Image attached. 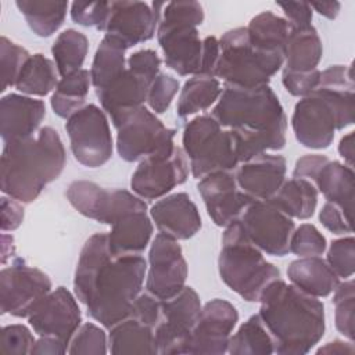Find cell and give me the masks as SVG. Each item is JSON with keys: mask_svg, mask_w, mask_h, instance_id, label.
Here are the masks:
<instances>
[{"mask_svg": "<svg viewBox=\"0 0 355 355\" xmlns=\"http://www.w3.org/2000/svg\"><path fill=\"white\" fill-rule=\"evenodd\" d=\"M211 116L230 132L240 164L268 150H282L286 144L287 118L269 85H225Z\"/></svg>", "mask_w": 355, "mask_h": 355, "instance_id": "obj_1", "label": "cell"}, {"mask_svg": "<svg viewBox=\"0 0 355 355\" xmlns=\"http://www.w3.org/2000/svg\"><path fill=\"white\" fill-rule=\"evenodd\" d=\"M258 315L275 341V352L280 355H302L309 352L323 337V302L277 279L272 282L261 298Z\"/></svg>", "mask_w": 355, "mask_h": 355, "instance_id": "obj_2", "label": "cell"}, {"mask_svg": "<svg viewBox=\"0 0 355 355\" xmlns=\"http://www.w3.org/2000/svg\"><path fill=\"white\" fill-rule=\"evenodd\" d=\"M65 148L58 132L40 128L33 136L3 144L0 189L22 204L35 201L65 166Z\"/></svg>", "mask_w": 355, "mask_h": 355, "instance_id": "obj_3", "label": "cell"}, {"mask_svg": "<svg viewBox=\"0 0 355 355\" xmlns=\"http://www.w3.org/2000/svg\"><path fill=\"white\" fill-rule=\"evenodd\" d=\"M355 83L345 79L323 80L294 107L291 126L295 139L306 148H327L336 130L354 123Z\"/></svg>", "mask_w": 355, "mask_h": 355, "instance_id": "obj_4", "label": "cell"}, {"mask_svg": "<svg viewBox=\"0 0 355 355\" xmlns=\"http://www.w3.org/2000/svg\"><path fill=\"white\" fill-rule=\"evenodd\" d=\"M147 272L140 255L111 257L98 270L85 301L87 313L107 329L129 316Z\"/></svg>", "mask_w": 355, "mask_h": 355, "instance_id": "obj_5", "label": "cell"}, {"mask_svg": "<svg viewBox=\"0 0 355 355\" xmlns=\"http://www.w3.org/2000/svg\"><path fill=\"white\" fill-rule=\"evenodd\" d=\"M222 282L247 302H259L265 288L280 279V270L244 234L237 220L225 227L218 258Z\"/></svg>", "mask_w": 355, "mask_h": 355, "instance_id": "obj_6", "label": "cell"}, {"mask_svg": "<svg viewBox=\"0 0 355 355\" xmlns=\"http://www.w3.org/2000/svg\"><path fill=\"white\" fill-rule=\"evenodd\" d=\"M204 21L198 1H168L162 4L157 28L165 64L180 76L197 75L201 68L202 40L197 26Z\"/></svg>", "mask_w": 355, "mask_h": 355, "instance_id": "obj_7", "label": "cell"}, {"mask_svg": "<svg viewBox=\"0 0 355 355\" xmlns=\"http://www.w3.org/2000/svg\"><path fill=\"white\" fill-rule=\"evenodd\" d=\"M283 64V54L254 47L248 40L247 29L234 28L219 39L215 78H220L225 85L257 87L269 85L270 78L282 69Z\"/></svg>", "mask_w": 355, "mask_h": 355, "instance_id": "obj_8", "label": "cell"}, {"mask_svg": "<svg viewBox=\"0 0 355 355\" xmlns=\"http://www.w3.org/2000/svg\"><path fill=\"white\" fill-rule=\"evenodd\" d=\"M182 144L196 179L216 171H234L240 164L230 132L222 129L211 115L191 119L184 126Z\"/></svg>", "mask_w": 355, "mask_h": 355, "instance_id": "obj_9", "label": "cell"}, {"mask_svg": "<svg viewBox=\"0 0 355 355\" xmlns=\"http://www.w3.org/2000/svg\"><path fill=\"white\" fill-rule=\"evenodd\" d=\"M116 128V151L126 162L141 161L173 146L176 130L166 128L144 105L129 110L112 121Z\"/></svg>", "mask_w": 355, "mask_h": 355, "instance_id": "obj_10", "label": "cell"}, {"mask_svg": "<svg viewBox=\"0 0 355 355\" xmlns=\"http://www.w3.org/2000/svg\"><path fill=\"white\" fill-rule=\"evenodd\" d=\"M65 130L75 159L87 168L107 164L112 155V136L103 108L86 104L67 119Z\"/></svg>", "mask_w": 355, "mask_h": 355, "instance_id": "obj_11", "label": "cell"}, {"mask_svg": "<svg viewBox=\"0 0 355 355\" xmlns=\"http://www.w3.org/2000/svg\"><path fill=\"white\" fill-rule=\"evenodd\" d=\"M50 291V277L21 258H14L12 263L0 272V309L3 315L28 318Z\"/></svg>", "mask_w": 355, "mask_h": 355, "instance_id": "obj_12", "label": "cell"}, {"mask_svg": "<svg viewBox=\"0 0 355 355\" xmlns=\"http://www.w3.org/2000/svg\"><path fill=\"white\" fill-rule=\"evenodd\" d=\"M67 198L83 216L110 226L126 214L147 211L139 196L123 189L107 190L90 180H73L67 189Z\"/></svg>", "mask_w": 355, "mask_h": 355, "instance_id": "obj_13", "label": "cell"}, {"mask_svg": "<svg viewBox=\"0 0 355 355\" xmlns=\"http://www.w3.org/2000/svg\"><path fill=\"white\" fill-rule=\"evenodd\" d=\"M293 178L313 183L329 202L336 204L345 218L352 222L355 173L351 166L331 161L322 154H306L297 159Z\"/></svg>", "mask_w": 355, "mask_h": 355, "instance_id": "obj_14", "label": "cell"}, {"mask_svg": "<svg viewBox=\"0 0 355 355\" xmlns=\"http://www.w3.org/2000/svg\"><path fill=\"white\" fill-rule=\"evenodd\" d=\"M201 308L198 294L189 286H184L178 294L161 300V318L154 329L158 354H186Z\"/></svg>", "mask_w": 355, "mask_h": 355, "instance_id": "obj_15", "label": "cell"}, {"mask_svg": "<svg viewBox=\"0 0 355 355\" xmlns=\"http://www.w3.org/2000/svg\"><path fill=\"white\" fill-rule=\"evenodd\" d=\"M239 222L247 239L262 252L272 257H284L290 252V239L295 229L293 218L270 201H251Z\"/></svg>", "mask_w": 355, "mask_h": 355, "instance_id": "obj_16", "label": "cell"}, {"mask_svg": "<svg viewBox=\"0 0 355 355\" xmlns=\"http://www.w3.org/2000/svg\"><path fill=\"white\" fill-rule=\"evenodd\" d=\"M189 178V164L184 151L176 144L164 148L140 161L132 175L130 187L144 200H157Z\"/></svg>", "mask_w": 355, "mask_h": 355, "instance_id": "obj_17", "label": "cell"}, {"mask_svg": "<svg viewBox=\"0 0 355 355\" xmlns=\"http://www.w3.org/2000/svg\"><path fill=\"white\" fill-rule=\"evenodd\" d=\"M146 288L158 300L178 294L187 279V263L176 239L158 233L148 252Z\"/></svg>", "mask_w": 355, "mask_h": 355, "instance_id": "obj_18", "label": "cell"}, {"mask_svg": "<svg viewBox=\"0 0 355 355\" xmlns=\"http://www.w3.org/2000/svg\"><path fill=\"white\" fill-rule=\"evenodd\" d=\"M239 322L237 309L226 300L208 301L191 330L186 354L220 355L227 352L229 338Z\"/></svg>", "mask_w": 355, "mask_h": 355, "instance_id": "obj_19", "label": "cell"}, {"mask_svg": "<svg viewBox=\"0 0 355 355\" xmlns=\"http://www.w3.org/2000/svg\"><path fill=\"white\" fill-rule=\"evenodd\" d=\"M28 322L37 336L53 337L69 347V341L82 322V313L75 295L60 286L51 290L35 311Z\"/></svg>", "mask_w": 355, "mask_h": 355, "instance_id": "obj_20", "label": "cell"}, {"mask_svg": "<svg viewBox=\"0 0 355 355\" xmlns=\"http://www.w3.org/2000/svg\"><path fill=\"white\" fill-rule=\"evenodd\" d=\"M164 3L111 1V12L105 25V35L114 37L126 49L153 39Z\"/></svg>", "mask_w": 355, "mask_h": 355, "instance_id": "obj_21", "label": "cell"}, {"mask_svg": "<svg viewBox=\"0 0 355 355\" xmlns=\"http://www.w3.org/2000/svg\"><path fill=\"white\" fill-rule=\"evenodd\" d=\"M207 214L216 226L226 227L237 220L252 201L237 184L233 171H216L205 175L197 184Z\"/></svg>", "mask_w": 355, "mask_h": 355, "instance_id": "obj_22", "label": "cell"}, {"mask_svg": "<svg viewBox=\"0 0 355 355\" xmlns=\"http://www.w3.org/2000/svg\"><path fill=\"white\" fill-rule=\"evenodd\" d=\"M287 164L283 155L262 153L236 168L234 176L240 189L252 200H270L286 180Z\"/></svg>", "mask_w": 355, "mask_h": 355, "instance_id": "obj_23", "label": "cell"}, {"mask_svg": "<svg viewBox=\"0 0 355 355\" xmlns=\"http://www.w3.org/2000/svg\"><path fill=\"white\" fill-rule=\"evenodd\" d=\"M46 116L42 100L10 93L0 100V135L3 144L21 140L37 133Z\"/></svg>", "mask_w": 355, "mask_h": 355, "instance_id": "obj_24", "label": "cell"}, {"mask_svg": "<svg viewBox=\"0 0 355 355\" xmlns=\"http://www.w3.org/2000/svg\"><path fill=\"white\" fill-rule=\"evenodd\" d=\"M159 233L176 240H189L201 229L197 205L187 193H173L158 200L150 211Z\"/></svg>", "mask_w": 355, "mask_h": 355, "instance_id": "obj_25", "label": "cell"}, {"mask_svg": "<svg viewBox=\"0 0 355 355\" xmlns=\"http://www.w3.org/2000/svg\"><path fill=\"white\" fill-rule=\"evenodd\" d=\"M151 82L144 75L126 68L115 80L107 87L96 92L103 111H105L111 121H115L123 112L141 107L147 101Z\"/></svg>", "mask_w": 355, "mask_h": 355, "instance_id": "obj_26", "label": "cell"}, {"mask_svg": "<svg viewBox=\"0 0 355 355\" xmlns=\"http://www.w3.org/2000/svg\"><path fill=\"white\" fill-rule=\"evenodd\" d=\"M153 223L147 211H136L121 216L107 233L108 248L112 257L139 255L150 243Z\"/></svg>", "mask_w": 355, "mask_h": 355, "instance_id": "obj_27", "label": "cell"}, {"mask_svg": "<svg viewBox=\"0 0 355 355\" xmlns=\"http://www.w3.org/2000/svg\"><path fill=\"white\" fill-rule=\"evenodd\" d=\"M291 284L316 298L330 295L340 283V277L320 257H302L287 268Z\"/></svg>", "mask_w": 355, "mask_h": 355, "instance_id": "obj_28", "label": "cell"}, {"mask_svg": "<svg viewBox=\"0 0 355 355\" xmlns=\"http://www.w3.org/2000/svg\"><path fill=\"white\" fill-rule=\"evenodd\" d=\"M323 55L322 39L315 26L291 28L284 47L286 72H311L318 69Z\"/></svg>", "mask_w": 355, "mask_h": 355, "instance_id": "obj_29", "label": "cell"}, {"mask_svg": "<svg viewBox=\"0 0 355 355\" xmlns=\"http://www.w3.org/2000/svg\"><path fill=\"white\" fill-rule=\"evenodd\" d=\"M108 351L111 354H158L154 329L128 316L110 329Z\"/></svg>", "mask_w": 355, "mask_h": 355, "instance_id": "obj_30", "label": "cell"}, {"mask_svg": "<svg viewBox=\"0 0 355 355\" xmlns=\"http://www.w3.org/2000/svg\"><path fill=\"white\" fill-rule=\"evenodd\" d=\"M111 257L107 233H96L83 244L73 277V291L82 304H85L100 268Z\"/></svg>", "mask_w": 355, "mask_h": 355, "instance_id": "obj_31", "label": "cell"}, {"mask_svg": "<svg viewBox=\"0 0 355 355\" xmlns=\"http://www.w3.org/2000/svg\"><path fill=\"white\" fill-rule=\"evenodd\" d=\"M318 190L312 182L302 178L284 180L276 194L268 200L290 218L309 219L318 205Z\"/></svg>", "mask_w": 355, "mask_h": 355, "instance_id": "obj_32", "label": "cell"}, {"mask_svg": "<svg viewBox=\"0 0 355 355\" xmlns=\"http://www.w3.org/2000/svg\"><path fill=\"white\" fill-rule=\"evenodd\" d=\"M250 43L268 53H280L284 55V47L291 32V25L272 11H263L255 15L245 26Z\"/></svg>", "mask_w": 355, "mask_h": 355, "instance_id": "obj_33", "label": "cell"}, {"mask_svg": "<svg viewBox=\"0 0 355 355\" xmlns=\"http://www.w3.org/2000/svg\"><path fill=\"white\" fill-rule=\"evenodd\" d=\"M92 85V76L87 69H79L61 78L51 94V108L60 118L68 119L76 111L86 105V97Z\"/></svg>", "mask_w": 355, "mask_h": 355, "instance_id": "obj_34", "label": "cell"}, {"mask_svg": "<svg viewBox=\"0 0 355 355\" xmlns=\"http://www.w3.org/2000/svg\"><path fill=\"white\" fill-rule=\"evenodd\" d=\"M126 50L128 49L118 40L104 35L96 50L90 68L92 85L96 92L107 87L128 68L125 58Z\"/></svg>", "mask_w": 355, "mask_h": 355, "instance_id": "obj_35", "label": "cell"}, {"mask_svg": "<svg viewBox=\"0 0 355 355\" xmlns=\"http://www.w3.org/2000/svg\"><path fill=\"white\" fill-rule=\"evenodd\" d=\"M222 93L220 82L215 76L208 75H193L182 87L178 100L176 114L179 118L197 114L208 110L214 103L218 101Z\"/></svg>", "mask_w": 355, "mask_h": 355, "instance_id": "obj_36", "label": "cell"}, {"mask_svg": "<svg viewBox=\"0 0 355 355\" xmlns=\"http://www.w3.org/2000/svg\"><path fill=\"white\" fill-rule=\"evenodd\" d=\"M15 6L22 12L31 31L39 37H49L55 33L65 21L67 1L18 0Z\"/></svg>", "mask_w": 355, "mask_h": 355, "instance_id": "obj_37", "label": "cell"}, {"mask_svg": "<svg viewBox=\"0 0 355 355\" xmlns=\"http://www.w3.org/2000/svg\"><path fill=\"white\" fill-rule=\"evenodd\" d=\"M57 73L55 62L40 53L31 54L15 82V89L28 96H47L58 83Z\"/></svg>", "mask_w": 355, "mask_h": 355, "instance_id": "obj_38", "label": "cell"}, {"mask_svg": "<svg viewBox=\"0 0 355 355\" xmlns=\"http://www.w3.org/2000/svg\"><path fill=\"white\" fill-rule=\"evenodd\" d=\"M227 352L232 355H270L275 352V341L258 313L250 316L230 336Z\"/></svg>", "mask_w": 355, "mask_h": 355, "instance_id": "obj_39", "label": "cell"}, {"mask_svg": "<svg viewBox=\"0 0 355 355\" xmlns=\"http://www.w3.org/2000/svg\"><path fill=\"white\" fill-rule=\"evenodd\" d=\"M89 50V40L85 33L67 29L61 32L51 46V54L61 78L82 69Z\"/></svg>", "mask_w": 355, "mask_h": 355, "instance_id": "obj_40", "label": "cell"}, {"mask_svg": "<svg viewBox=\"0 0 355 355\" xmlns=\"http://www.w3.org/2000/svg\"><path fill=\"white\" fill-rule=\"evenodd\" d=\"M333 305H334V324L336 329L347 337L349 341L355 338L354 322H355V284L354 280H347L338 283L333 291Z\"/></svg>", "mask_w": 355, "mask_h": 355, "instance_id": "obj_41", "label": "cell"}, {"mask_svg": "<svg viewBox=\"0 0 355 355\" xmlns=\"http://www.w3.org/2000/svg\"><path fill=\"white\" fill-rule=\"evenodd\" d=\"M31 54L26 49L11 42L8 37L0 39V65H1V89L6 92L10 86H15V82L28 61Z\"/></svg>", "mask_w": 355, "mask_h": 355, "instance_id": "obj_42", "label": "cell"}, {"mask_svg": "<svg viewBox=\"0 0 355 355\" xmlns=\"http://www.w3.org/2000/svg\"><path fill=\"white\" fill-rule=\"evenodd\" d=\"M71 355H103L108 352L105 331L94 323L80 324L69 341Z\"/></svg>", "mask_w": 355, "mask_h": 355, "instance_id": "obj_43", "label": "cell"}, {"mask_svg": "<svg viewBox=\"0 0 355 355\" xmlns=\"http://www.w3.org/2000/svg\"><path fill=\"white\" fill-rule=\"evenodd\" d=\"M326 237L311 223H302L294 229L290 239V252L302 257H319L326 251Z\"/></svg>", "mask_w": 355, "mask_h": 355, "instance_id": "obj_44", "label": "cell"}, {"mask_svg": "<svg viewBox=\"0 0 355 355\" xmlns=\"http://www.w3.org/2000/svg\"><path fill=\"white\" fill-rule=\"evenodd\" d=\"M326 262L338 277L348 279L355 272V240L352 236L333 240Z\"/></svg>", "mask_w": 355, "mask_h": 355, "instance_id": "obj_45", "label": "cell"}, {"mask_svg": "<svg viewBox=\"0 0 355 355\" xmlns=\"http://www.w3.org/2000/svg\"><path fill=\"white\" fill-rule=\"evenodd\" d=\"M111 12V1H73L71 4V18L75 24L82 26H92L98 31L105 29Z\"/></svg>", "mask_w": 355, "mask_h": 355, "instance_id": "obj_46", "label": "cell"}, {"mask_svg": "<svg viewBox=\"0 0 355 355\" xmlns=\"http://www.w3.org/2000/svg\"><path fill=\"white\" fill-rule=\"evenodd\" d=\"M179 80L168 73L159 72L155 79L151 82L148 96H147V103L148 107L155 112V114H164L175 94L179 92Z\"/></svg>", "mask_w": 355, "mask_h": 355, "instance_id": "obj_47", "label": "cell"}, {"mask_svg": "<svg viewBox=\"0 0 355 355\" xmlns=\"http://www.w3.org/2000/svg\"><path fill=\"white\" fill-rule=\"evenodd\" d=\"M35 337L24 324H8L0 333V354L1 355H24L31 354L35 344Z\"/></svg>", "mask_w": 355, "mask_h": 355, "instance_id": "obj_48", "label": "cell"}, {"mask_svg": "<svg viewBox=\"0 0 355 355\" xmlns=\"http://www.w3.org/2000/svg\"><path fill=\"white\" fill-rule=\"evenodd\" d=\"M320 71L315 69L311 72H286L282 73V82L286 90L295 97H305L311 94L319 85Z\"/></svg>", "mask_w": 355, "mask_h": 355, "instance_id": "obj_49", "label": "cell"}, {"mask_svg": "<svg viewBox=\"0 0 355 355\" xmlns=\"http://www.w3.org/2000/svg\"><path fill=\"white\" fill-rule=\"evenodd\" d=\"M129 316L155 329L161 318V300H158L148 291L140 293L132 305Z\"/></svg>", "mask_w": 355, "mask_h": 355, "instance_id": "obj_50", "label": "cell"}, {"mask_svg": "<svg viewBox=\"0 0 355 355\" xmlns=\"http://www.w3.org/2000/svg\"><path fill=\"white\" fill-rule=\"evenodd\" d=\"M161 58L154 50L146 49L135 51L128 58V68L144 75L150 80H154L155 76L159 73Z\"/></svg>", "mask_w": 355, "mask_h": 355, "instance_id": "obj_51", "label": "cell"}, {"mask_svg": "<svg viewBox=\"0 0 355 355\" xmlns=\"http://www.w3.org/2000/svg\"><path fill=\"white\" fill-rule=\"evenodd\" d=\"M320 223L334 234L352 233V222L345 218L343 211L333 202L326 201L319 212Z\"/></svg>", "mask_w": 355, "mask_h": 355, "instance_id": "obj_52", "label": "cell"}, {"mask_svg": "<svg viewBox=\"0 0 355 355\" xmlns=\"http://www.w3.org/2000/svg\"><path fill=\"white\" fill-rule=\"evenodd\" d=\"M25 216V209L21 201L3 196L0 201V227L3 232H12L18 229Z\"/></svg>", "mask_w": 355, "mask_h": 355, "instance_id": "obj_53", "label": "cell"}, {"mask_svg": "<svg viewBox=\"0 0 355 355\" xmlns=\"http://www.w3.org/2000/svg\"><path fill=\"white\" fill-rule=\"evenodd\" d=\"M277 6L283 10L286 19L291 28H306L311 26L313 10L309 3L304 1H280Z\"/></svg>", "mask_w": 355, "mask_h": 355, "instance_id": "obj_54", "label": "cell"}, {"mask_svg": "<svg viewBox=\"0 0 355 355\" xmlns=\"http://www.w3.org/2000/svg\"><path fill=\"white\" fill-rule=\"evenodd\" d=\"M219 58V39L207 36L202 39V57H201V75L215 76V69Z\"/></svg>", "mask_w": 355, "mask_h": 355, "instance_id": "obj_55", "label": "cell"}, {"mask_svg": "<svg viewBox=\"0 0 355 355\" xmlns=\"http://www.w3.org/2000/svg\"><path fill=\"white\" fill-rule=\"evenodd\" d=\"M68 351V347L53 337H43L39 336V338L35 341L31 354H44V355H60V354H65Z\"/></svg>", "mask_w": 355, "mask_h": 355, "instance_id": "obj_56", "label": "cell"}, {"mask_svg": "<svg viewBox=\"0 0 355 355\" xmlns=\"http://www.w3.org/2000/svg\"><path fill=\"white\" fill-rule=\"evenodd\" d=\"M355 352V348L352 345V341L349 343H345V341H341V340H334V341H330L327 344H324L323 347H320L316 354H329V355H351Z\"/></svg>", "mask_w": 355, "mask_h": 355, "instance_id": "obj_57", "label": "cell"}, {"mask_svg": "<svg viewBox=\"0 0 355 355\" xmlns=\"http://www.w3.org/2000/svg\"><path fill=\"white\" fill-rule=\"evenodd\" d=\"M309 6L312 10H315L316 12H319L320 15L329 19H334L338 15L340 7H341L338 1H316V3H309Z\"/></svg>", "mask_w": 355, "mask_h": 355, "instance_id": "obj_58", "label": "cell"}, {"mask_svg": "<svg viewBox=\"0 0 355 355\" xmlns=\"http://www.w3.org/2000/svg\"><path fill=\"white\" fill-rule=\"evenodd\" d=\"M338 153L344 158L347 165L352 168V165H354V132H349L344 137H341L340 144H338Z\"/></svg>", "mask_w": 355, "mask_h": 355, "instance_id": "obj_59", "label": "cell"}, {"mask_svg": "<svg viewBox=\"0 0 355 355\" xmlns=\"http://www.w3.org/2000/svg\"><path fill=\"white\" fill-rule=\"evenodd\" d=\"M15 252L14 245V237L8 234H1V263L4 265L7 262L8 257H12Z\"/></svg>", "mask_w": 355, "mask_h": 355, "instance_id": "obj_60", "label": "cell"}]
</instances>
